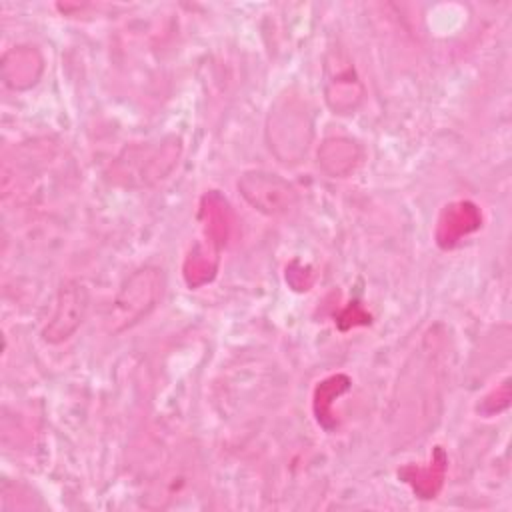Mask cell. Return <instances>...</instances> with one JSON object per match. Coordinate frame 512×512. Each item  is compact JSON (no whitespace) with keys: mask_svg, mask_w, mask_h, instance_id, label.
I'll return each mask as SVG.
<instances>
[{"mask_svg":"<svg viewBox=\"0 0 512 512\" xmlns=\"http://www.w3.org/2000/svg\"><path fill=\"white\" fill-rule=\"evenodd\" d=\"M182 156V140L164 136L126 146L110 164V180L122 188H150L164 180Z\"/></svg>","mask_w":512,"mask_h":512,"instance_id":"obj_1","label":"cell"},{"mask_svg":"<svg viewBox=\"0 0 512 512\" xmlns=\"http://www.w3.org/2000/svg\"><path fill=\"white\" fill-rule=\"evenodd\" d=\"M266 138L282 162H300L312 138L310 110L302 96L286 92L274 102L266 122Z\"/></svg>","mask_w":512,"mask_h":512,"instance_id":"obj_2","label":"cell"},{"mask_svg":"<svg viewBox=\"0 0 512 512\" xmlns=\"http://www.w3.org/2000/svg\"><path fill=\"white\" fill-rule=\"evenodd\" d=\"M164 294V274L156 266L132 272L118 288L106 316L108 332L120 334L144 320Z\"/></svg>","mask_w":512,"mask_h":512,"instance_id":"obj_3","label":"cell"},{"mask_svg":"<svg viewBox=\"0 0 512 512\" xmlns=\"http://www.w3.org/2000/svg\"><path fill=\"white\" fill-rule=\"evenodd\" d=\"M236 188L240 196L258 212L266 216H284L298 206L296 188L282 176L266 170L244 172Z\"/></svg>","mask_w":512,"mask_h":512,"instance_id":"obj_4","label":"cell"},{"mask_svg":"<svg viewBox=\"0 0 512 512\" xmlns=\"http://www.w3.org/2000/svg\"><path fill=\"white\" fill-rule=\"evenodd\" d=\"M364 84L344 48H330L324 60V96L334 114H352L364 100Z\"/></svg>","mask_w":512,"mask_h":512,"instance_id":"obj_5","label":"cell"},{"mask_svg":"<svg viewBox=\"0 0 512 512\" xmlns=\"http://www.w3.org/2000/svg\"><path fill=\"white\" fill-rule=\"evenodd\" d=\"M90 306L88 288L78 280H68L58 288L56 306L52 318L42 330V338L48 344H60L68 340L84 322Z\"/></svg>","mask_w":512,"mask_h":512,"instance_id":"obj_6","label":"cell"},{"mask_svg":"<svg viewBox=\"0 0 512 512\" xmlns=\"http://www.w3.org/2000/svg\"><path fill=\"white\" fill-rule=\"evenodd\" d=\"M480 226H482L480 208L470 200H456L442 208L436 222L434 240L440 248L448 250V248H454L464 236L476 232Z\"/></svg>","mask_w":512,"mask_h":512,"instance_id":"obj_7","label":"cell"},{"mask_svg":"<svg viewBox=\"0 0 512 512\" xmlns=\"http://www.w3.org/2000/svg\"><path fill=\"white\" fill-rule=\"evenodd\" d=\"M198 220L202 224V242L220 252L228 244L232 232V210L228 200L216 190L206 192L200 198Z\"/></svg>","mask_w":512,"mask_h":512,"instance_id":"obj_8","label":"cell"},{"mask_svg":"<svg viewBox=\"0 0 512 512\" xmlns=\"http://www.w3.org/2000/svg\"><path fill=\"white\" fill-rule=\"evenodd\" d=\"M446 468H448V456L442 446H436L432 450L428 464H406L398 470V478L404 484H408L418 498L430 500V498H436L438 492L442 490Z\"/></svg>","mask_w":512,"mask_h":512,"instance_id":"obj_9","label":"cell"},{"mask_svg":"<svg viewBox=\"0 0 512 512\" xmlns=\"http://www.w3.org/2000/svg\"><path fill=\"white\" fill-rule=\"evenodd\" d=\"M0 70L8 88L28 90L40 80L44 58L34 46H14L2 56Z\"/></svg>","mask_w":512,"mask_h":512,"instance_id":"obj_10","label":"cell"},{"mask_svg":"<svg viewBox=\"0 0 512 512\" xmlns=\"http://www.w3.org/2000/svg\"><path fill=\"white\" fill-rule=\"evenodd\" d=\"M318 166L332 178H344L356 170L362 160V148L358 142L346 136L326 138L318 148Z\"/></svg>","mask_w":512,"mask_h":512,"instance_id":"obj_11","label":"cell"},{"mask_svg":"<svg viewBox=\"0 0 512 512\" xmlns=\"http://www.w3.org/2000/svg\"><path fill=\"white\" fill-rule=\"evenodd\" d=\"M220 264V252L204 244L202 240L196 242L182 264V276L188 288H200L214 280Z\"/></svg>","mask_w":512,"mask_h":512,"instance_id":"obj_12","label":"cell"},{"mask_svg":"<svg viewBox=\"0 0 512 512\" xmlns=\"http://www.w3.org/2000/svg\"><path fill=\"white\" fill-rule=\"evenodd\" d=\"M350 386H352V380L346 374H332V376L324 378L322 382H318V386L314 388V396H312V408H314V416L322 428L332 430L338 424V420L332 412V404L338 396L348 392Z\"/></svg>","mask_w":512,"mask_h":512,"instance_id":"obj_13","label":"cell"},{"mask_svg":"<svg viewBox=\"0 0 512 512\" xmlns=\"http://www.w3.org/2000/svg\"><path fill=\"white\" fill-rule=\"evenodd\" d=\"M508 402H510V380H504L496 390H492L488 396L482 398V402L478 404V410L484 414H494L504 410Z\"/></svg>","mask_w":512,"mask_h":512,"instance_id":"obj_14","label":"cell"},{"mask_svg":"<svg viewBox=\"0 0 512 512\" xmlns=\"http://www.w3.org/2000/svg\"><path fill=\"white\" fill-rule=\"evenodd\" d=\"M286 280H288V284H290L294 290H298V292L310 290V286H312V282H314V272H312L310 266H306V264L294 260V262H290V264L286 266Z\"/></svg>","mask_w":512,"mask_h":512,"instance_id":"obj_15","label":"cell"},{"mask_svg":"<svg viewBox=\"0 0 512 512\" xmlns=\"http://www.w3.org/2000/svg\"><path fill=\"white\" fill-rule=\"evenodd\" d=\"M336 324L340 330H350L354 326H366V324H370V314L358 302H350L336 318Z\"/></svg>","mask_w":512,"mask_h":512,"instance_id":"obj_16","label":"cell"}]
</instances>
